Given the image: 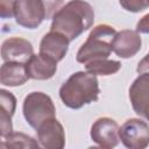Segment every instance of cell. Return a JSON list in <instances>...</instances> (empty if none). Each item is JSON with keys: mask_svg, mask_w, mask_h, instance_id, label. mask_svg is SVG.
I'll list each match as a JSON object with an SVG mask.
<instances>
[{"mask_svg": "<svg viewBox=\"0 0 149 149\" xmlns=\"http://www.w3.org/2000/svg\"><path fill=\"white\" fill-rule=\"evenodd\" d=\"M34 55L33 44L23 37H9L1 45V58L3 62H17L26 64Z\"/></svg>", "mask_w": 149, "mask_h": 149, "instance_id": "cell-10", "label": "cell"}, {"mask_svg": "<svg viewBox=\"0 0 149 149\" xmlns=\"http://www.w3.org/2000/svg\"><path fill=\"white\" fill-rule=\"evenodd\" d=\"M69 43H70V41L65 35H63L58 31L50 30L41 40L40 54L48 56L58 63L68 54Z\"/></svg>", "mask_w": 149, "mask_h": 149, "instance_id": "cell-12", "label": "cell"}, {"mask_svg": "<svg viewBox=\"0 0 149 149\" xmlns=\"http://www.w3.org/2000/svg\"><path fill=\"white\" fill-rule=\"evenodd\" d=\"M119 125L111 118H99L91 127V139L100 148L111 149L119 144Z\"/></svg>", "mask_w": 149, "mask_h": 149, "instance_id": "cell-7", "label": "cell"}, {"mask_svg": "<svg viewBox=\"0 0 149 149\" xmlns=\"http://www.w3.org/2000/svg\"><path fill=\"white\" fill-rule=\"evenodd\" d=\"M136 71L137 73H146L148 72L149 73V52L137 64V68H136Z\"/></svg>", "mask_w": 149, "mask_h": 149, "instance_id": "cell-21", "label": "cell"}, {"mask_svg": "<svg viewBox=\"0 0 149 149\" xmlns=\"http://www.w3.org/2000/svg\"><path fill=\"white\" fill-rule=\"evenodd\" d=\"M116 30L109 24H98L95 26L85 43L79 48L76 59L81 64H86L88 62L95 59L108 58L112 49V43Z\"/></svg>", "mask_w": 149, "mask_h": 149, "instance_id": "cell-4", "label": "cell"}, {"mask_svg": "<svg viewBox=\"0 0 149 149\" xmlns=\"http://www.w3.org/2000/svg\"><path fill=\"white\" fill-rule=\"evenodd\" d=\"M93 22V7L84 0H71L54 15L50 30L65 35L71 42L91 28Z\"/></svg>", "mask_w": 149, "mask_h": 149, "instance_id": "cell-1", "label": "cell"}, {"mask_svg": "<svg viewBox=\"0 0 149 149\" xmlns=\"http://www.w3.org/2000/svg\"><path fill=\"white\" fill-rule=\"evenodd\" d=\"M122 144L129 149H144L149 146V125L141 119H128L119 129Z\"/></svg>", "mask_w": 149, "mask_h": 149, "instance_id": "cell-6", "label": "cell"}, {"mask_svg": "<svg viewBox=\"0 0 149 149\" xmlns=\"http://www.w3.org/2000/svg\"><path fill=\"white\" fill-rule=\"evenodd\" d=\"M99 81L90 72L78 71L72 73L59 88V98L71 109H79L94 102L99 98Z\"/></svg>", "mask_w": 149, "mask_h": 149, "instance_id": "cell-2", "label": "cell"}, {"mask_svg": "<svg viewBox=\"0 0 149 149\" xmlns=\"http://www.w3.org/2000/svg\"><path fill=\"white\" fill-rule=\"evenodd\" d=\"M85 69L87 72L93 73L95 76H111L116 73L121 69V63L119 61L102 58L86 63Z\"/></svg>", "mask_w": 149, "mask_h": 149, "instance_id": "cell-16", "label": "cell"}, {"mask_svg": "<svg viewBox=\"0 0 149 149\" xmlns=\"http://www.w3.org/2000/svg\"><path fill=\"white\" fill-rule=\"evenodd\" d=\"M0 135L1 137H6L10 133H13L12 116L15 113L16 108V98L9 91L3 88L0 90Z\"/></svg>", "mask_w": 149, "mask_h": 149, "instance_id": "cell-14", "label": "cell"}, {"mask_svg": "<svg viewBox=\"0 0 149 149\" xmlns=\"http://www.w3.org/2000/svg\"><path fill=\"white\" fill-rule=\"evenodd\" d=\"M129 99L134 112L149 121V73H140L129 87Z\"/></svg>", "mask_w": 149, "mask_h": 149, "instance_id": "cell-8", "label": "cell"}, {"mask_svg": "<svg viewBox=\"0 0 149 149\" xmlns=\"http://www.w3.org/2000/svg\"><path fill=\"white\" fill-rule=\"evenodd\" d=\"M147 1H148V5H149V0H147Z\"/></svg>", "mask_w": 149, "mask_h": 149, "instance_id": "cell-22", "label": "cell"}, {"mask_svg": "<svg viewBox=\"0 0 149 149\" xmlns=\"http://www.w3.org/2000/svg\"><path fill=\"white\" fill-rule=\"evenodd\" d=\"M29 79L26 64L17 62H3L0 69V83L5 86H20Z\"/></svg>", "mask_w": 149, "mask_h": 149, "instance_id": "cell-15", "label": "cell"}, {"mask_svg": "<svg viewBox=\"0 0 149 149\" xmlns=\"http://www.w3.org/2000/svg\"><path fill=\"white\" fill-rule=\"evenodd\" d=\"M27 73L30 79L47 80L55 76L57 71V62L42 54L33 55L26 63Z\"/></svg>", "mask_w": 149, "mask_h": 149, "instance_id": "cell-13", "label": "cell"}, {"mask_svg": "<svg viewBox=\"0 0 149 149\" xmlns=\"http://www.w3.org/2000/svg\"><path fill=\"white\" fill-rule=\"evenodd\" d=\"M41 147L38 141H35L31 136L23 133H10L6 137H2L1 148H38Z\"/></svg>", "mask_w": 149, "mask_h": 149, "instance_id": "cell-17", "label": "cell"}, {"mask_svg": "<svg viewBox=\"0 0 149 149\" xmlns=\"http://www.w3.org/2000/svg\"><path fill=\"white\" fill-rule=\"evenodd\" d=\"M36 132L37 141L42 148L63 149L65 147V132L62 123L56 118L43 122Z\"/></svg>", "mask_w": 149, "mask_h": 149, "instance_id": "cell-9", "label": "cell"}, {"mask_svg": "<svg viewBox=\"0 0 149 149\" xmlns=\"http://www.w3.org/2000/svg\"><path fill=\"white\" fill-rule=\"evenodd\" d=\"M142 47V40L136 30L125 29L115 34L112 49L121 58L134 57Z\"/></svg>", "mask_w": 149, "mask_h": 149, "instance_id": "cell-11", "label": "cell"}, {"mask_svg": "<svg viewBox=\"0 0 149 149\" xmlns=\"http://www.w3.org/2000/svg\"><path fill=\"white\" fill-rule=\"evenodd\" d=\"M15 0H0V15L2 19H10L14 16Z\"/></svg>", "mask_w": 149, "mask_h": 149, "instance_id": "cell-19", "label": "cell"}, {"mask_svg": "<svg viewBox=\"0 0 149 149\" xmlns=\"http://www.w3.org/2000/svg\"><path fill=\"white\" fill-rule=\"evenodd\" d=\"M23 116L27 123L37 129L43 122L56 118V108L52 99L43 92H30L23 100Z\"/></svg>", "mask_w": 149, "mask_h": 149, "instance_id": "cell-5", "label": "cell"}, {"mask_svg": "<svg viewBox=\"0 0 149 149\" xmlns=\"http://www.w3.org/2000/svg\"><path fill=\"white\" fill-rule=\"evenodd\" d=\"M121 7L132 13H139L144 10L149 5L147 0H119Z\"/></svg>", "mask_w": 149, "mask_h": 149, "instance_id": "cell-18", "label": "cell"}, {"mask_svg": "<svg viewBox=\"0 0 149 149\" xmlns=\"http://www.w3.org/2000/svg\"><path fill=\"white\" fill-rule=\"evenodd\" d=\"M136 31L140 34H149V13L140 19L136 24Z\"/></svg>", "mask_w": 149, "mask_h": 149, "instance_id": "cell-20", "label": "cell"}, {"mask_svg": "<svg viewBox=\"0 0 149 149\" xmlns=\"http://www.w3.org/2000/svg\"><path fill=\"white\" fill-rule=\"evenodd\" d=\"M62 5L63 0H15L14 17L19 26L35 29L44 20L52 19Z\"/></svg>", "mask_w": 149, "mask_h": 149, "instance_id": "cell-3", "label": "cell"}]
</instances>
